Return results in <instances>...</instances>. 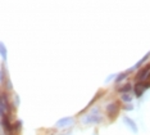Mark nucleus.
I'll use <instances>...</instances> for the list:
<instances>
[{
    "instance_id": "obj_7",
    "label": "nucleus",
    "mask_w": 150,
    "mask_h": 135,
    "mask_svg": "<svg viewBox=\"0 0 150 135\" xmlns=\"http://www.w3.org/2000/svg\"><path fill=\"white\" fill-rule=\"evenodd\" d=\"M125 121L127 122V125H128V126H131V127H132V130H133V131H136V130H137L136 125L132 122V120H130V118H127V117H126V118H125Z\"/></svg>"
},
{
    "instance_id": "obj_2",
    "label": "nucleus",
    "mask_w": 150,
    "mask_h": 135,
    "mask_svg": "<svg viewBox=\"0 0 150 135\" xmlns=\"http://www.w3.org/2000/svg\"><path fill=\"white\" fill-rule=\"evenodd\" d=\"M145 89H148L146 87V84L145 82H142V81H140L137 82L136 85H135V94H136V97H141L142 94H144V91H145Z\"/></svg>"
},
{
    "instance_id": "obj_3",
    "label": "nucleus",
    "mask_w": 150,
    "mask_h": 135,
    "mask_svg": "<svg viewBox=\"0 0 150 135\" xmlns=\"http://www.w3.org/2000/svg\"><path fill=\"white\" fill-rule=\"evenodd\" d=\"M108 115H109V117H115V115L118 113V111H119V106H118V103H110L109 106H108Z\"/></svg>"
},
{
    "instance_id": "obj_1",
    "label": "nucleus",
    "mask_w": 150,
    "mask_h": 135,
    "mask_svg": "<svg viewBox=\"0 0 150 135\" xmlns=\"http://www.w3.org/2000/svg\"><path fill=\"white\" fill-rule=\"evenodd\" d=\"M101 116H99V112L98 110H92L91 113H89L85 118H83V121L86 123H98V122H101Z\"/></svg>"
},
{
    "instance_id": "obj_4",
    "label": "nucleus",
    "mask_w": 150,
    "mask_h": 135,
    "mask_svg": "<svg viewBox=\"0 0 150 135\" xmlns=\"http://www.w3.org/2000/svg\"><path fill=\"white\" fill-rule=\"evenodd\" d=\"M150 74V64L149 66H146V67H144L142 70H140V72L137 74L136 76V80H140V81H142L144 79H146L148 77V75Z\"/></svg>"
},
{
    "instance_id": "obj_9",
    "label": "nucleus",
    "mask_w": 150,
    "mask_h": 135,
    "mask_svg": "<svg viewBox=\"0 0 150 135\" xmlns=\"http://www.w3.org/2000/svg\"><path fill=\"white\" fill-rule=\"evenodd\" d=\"M127 75H128L127 72H123V74H121L119 76H118V77H117V80H115V81H117V82H121V81H122L123 79H126Z\"/></svg>"
},
{
    "instance_id": "obj_8",
    "label": "nucleus",
    "mask_w": 150,
    "mask_h": 135,
    "mask_svg": "<svg viewBox=\"0 0 150 135\" xmlns=\"http://www.w3.org/2000/svg\"><path fill=\"white\" fill-rule=\"evenodd\" d=\"M122 100H123L125 103H130V102L132 100V97H131L130 94H122Z\"/></svg>"
},
{
    "instance_id": "obj_5",
    "label": "nucleus",
    "mask_w": 150,
    "mask_h": 135,
    "mask_svg": "<svg viewBox=\"0 0 150 135\" xmlns=\"http://www.w3.org/2000/svg\"><path fill=\"white\" fill-rule=\"evenodd\" d=\"M131 89H132V85H131V84H126L125 86L119 87V89H118V91H119V93H122V94H128Z\"/></svg>"
},
{
    "instance_id": "obj_6",
    "label": "nucleus",
    "mask_w": 150,
    "mask_h": 135,
    "mask_svg": "<svg viewBox=\"0 0 150 135\" xmlns=\"http://www.w3.org/2000/svg\"><path fill=\"white\" fill-rule=\"evenodd\" d=\"M69 123H72V118H63V120H60V122L57 123V126H66Z\"/></svg>"
}]
</instances>
